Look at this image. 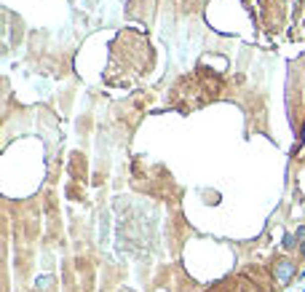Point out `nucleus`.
<instances>
[{
	"label": "nucleus",
	"mask_w": 305,
	"mask_h": 292,
	"mask_svg": "<svg viewBox=\"0 0 305 292\" xmlns=\"http://www.w3.org/2000/svg\"><path fill=\"white\" fill-rule=\"evenodd\" d=\"M273 274H276V282L284 287V284H289V282H292V276L297 274V265H295V260H289V257H284V260H278V263H276Z\"/></svg>",
	"instance_id": "obj_1"
},
{
	"label": "nucleus",
	"mask_w": 305,
	"mask_h": 292,
	"mask_svg": "<svg viewBox=\"0 0 305 292\" xmlns=\"http://www.w3.org/2000/svg\"><path fill=\"white\" fill-rule=\"evenodd\" d=\"M297 244H300V241H297V236H295V234H284V241H281V247H284V249H295Z\"/></svg>",
	"instance_id": "obj_2"
},
{
	"label": "nucleus",
	"mask_w": 305,
	"mask_h": 292,
	"mask_svg": "<svg viewBox=\"0 0 305 292\" xmlns=\"http://www.w3.org/2000/svg\"><path fill=\"white\" fill-rule=\"evenodd\" d=\"M295 236H297V241H300V244H305V225H300V228L295 231Z\"/></svg>",
	"instance_id": "obj_4"
},
{
	"label": "nucleus",
	"mask_w": 305,
	"mask_h": 292,
	"mask_svg": "<svg viewBox=\"0 0 305 292\" xmlns=\"http://www.w3.org/2000/svg\"><path fill=\"white\" fill-rule=\"evenodd\" d=\"M51 282H54L51 276H41V279L35 282V287H38V290H49V287H51Z\"/></svg>",
	"instance_id": "obj_3"
},
{
	"label": "nucleus",
	"mask_w": 305,
	"mask_h": 292,
	"mask_svg": "<svg viewBox=\"0 0 305 292\" xmlns=\"http://www.w3.org/2000/svg\"><path fill=\"white\" fill-rule=\"evenodd\" d=\"M303 255H305V244H303Z\"/></svg>",
	"instance_id": "obj_5"
}]
</instances>
